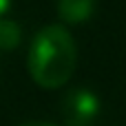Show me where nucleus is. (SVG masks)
I'll return each instance as SVG.
<instances>
[{
  "mask_svg": "<svg viewBox=\"0 0 126 126\" xmlns=\"http://www.w3.org/2000/svg\"><path fill=\"white\" fill-rule=\"evenodd\" d=\"M9 7H11V0H0V20H2V18H7Z\"/></svg>",
  "mask_w": 126,
  "mask_h": 126,
  "instance_id": "obj_5",
  "label": "nucleus"
},
{
  "mask_svg": "<svg viewBox=\"0 0 126 126\" xmlns=\"http://www.w3.org/2000/svg\"><path fill=\"white\" fill-rule=\"evenodd\" d=\"M100 113V100L93 91L80 86L64 95L62 120L66 126H91Z\"/></svg>",
  "mask_w": 126,
  "mask_h": 126,
  "instance_id": "obj_2",
  "label": "nucleus"
},
{
  "mask_svg": "<svg viewBox=\"0 0 126 126\" xmlns=\"http://www.w3.org/2000/svg\"><path fill=\"white\" fill-rule=\"evenodd\" d=\"M22 40V27L13 18H2L0 20V51H13Z\"/></svg>",
  "mask_w": 126,
  "mask_h": 126,
  "instance_id": "obj_4",
  "label": "nucleus"
},
{
  "mask_svg": "<svg viewBox=\"0 0 126 126\" xmlns=\"http://www.w3.org/2000/svg\"><path fill=\"white\" fill-rule=\"evenodd\" d=\"M75 60V40L69 29L62 24L42 27L29 49L31 80L42 89H60L71 80Z\"/></svg>",
  "mask_w": 126,
  "mask_h": 126,
  "instance_id": "obj_1",
  "label": "nucleus"
},
{
  "mask_svg": "<svg viewBox=\"0 0 126 126\" xmlns=\"http://www.w3.org/2000/svg\"><path fill=\"white\" fill-rule=\"evenodd\" d=\"M22 126H51V124H44V122H27Z\"/></svg>",
  "mask_w": 126,
  "mask_h": 126,
  "instance_id": "obj_6",
  "label": "nucleus"
},
{
  "mask_svg": "<svg viewBox=\"0 0 126 126\" xmlns=\"http://www.w3.org/2000/svg\"><path fill=\"white\" fill-rule=\"evenodd\" d=\"M95 13V0H58V16L64 24H82Z\"/></svg>",
  "mask_w": 126,
  "mask_h": 126,
  "instance_id": "obj_3",
  "label": "nucleus"
}]
</instances>
